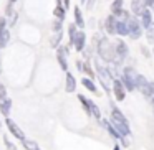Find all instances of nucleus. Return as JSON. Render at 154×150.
Listing matches in <instances>:
<instances>
[{"mask_svg":"<svg viewBox=\"0 0 154 150\" xmlns=\"http://www.w3.org/2000/svg\"><path fill=\"white\" fill-rule=\"evenodd\" d=\"M111 124H113V127L123 137L131 135V129H129V124H128V119L123 116V112H121L119 109H116V107H113V110H111Z\"/></svg>","mask_w":154,"mask_h":150,"instance_id":"obj_1","label":"nucleus"},{"mask_svg":"<svg viewBox=\"0 0 154 150\" xmlns=\"http://www.w3.org/2000/svg\"><path fill=\"white\" fill-rule=\"evenodd\" d=\"M98 54H100L101 60L108 61V63H113L116 60V51H114V45L111 43L108 38H101L98 41Z\"/></svg>","mask_w":154,"mask_h":150,"instance_id":"obj_2","label":"nucleus"},{"mask_svg":"<svg viewBox=\"0 0 154 150\" xmlns=\"http://www.w3.org/2000/svg\"><path fill=\"white\" fill-rule=\"evenodd\" d=\"M96 73H98V78H100L101 86L104 87V91H106V93H111V83H113V79H114V78L111 76V71L108 69V68L101 66L96 61Z\"/></svg>","mask_w":154,"mask_h":150,"instance_id":"obj_3","label":"nucleus"},{"mask_svg":"<svg viewBox=\"0 0 154 150\" xmlns=\"http://www.w3.org/2000/svg\"><path fill=\"white\" fill-rule=\"evenodd\" d=\"M137 74H139V73H136L134 68H124V69H123V78H121V83H123L124 89H128V91H134V89H136Z\"/></svg>","mask_w":154,"mask_h":150,"instance_id":"obj_4","label":"nucleus"},{"mask_svg":"<svg viewBox=\"0 0 154 150\" xmlns=\"http://www.w3.org/2000/svg\"><path fill=\"white\" fill-rule=\"evenodd\" d=\"M128 23V37H131V40H137L143 35V27H141L139 20L136 17H129L126 20Z\"/></svg>","mask_w":154,"mask_h":150,"instance_id":"obj_5","label":"nucleus"},{"mask_svg":"<svg viewBox=\"0 0 154 150\" xmlns=\"http://www.w3.org/2000/svg\"><path fill=\"white\" fill-rule=\"evenodd\" d=\"M114 51H116V60L113 61V63L119 64L123 60H126L128 54H129V48H128V45L124 43L123 40H118L116 45H114Z\"/></svg>","mask_w":154,"mask_h":150,"instance_id":"obj_6","label":"nucleus"},{"mask_svg":"<svg viewBox=\"0 0 154 150\" xmlns=\"http://www.w3.org/2000/svg\"><path fill=\"white\" fill-rule=\"evenodd\" d=\"M5 125H7L8 132H10L12 135L15 137V139H18V140H23V139H25L23 130H22L20 127H18V124H17V122H14V120H12L10 117H5Z\"/></svg>","mask_w":154,"mask_h":150,"instance_id":"obj_7","label":"nucleus"},{"mask_svg":"<svg viewBox=\"0 0 154 150\" xmlns=\"http://www.w3.org/2000/svg\"><path fill=\"white\" fill-rule=\"evenodd\" d=\"M71 45L75 46V50H76V51H83L85 50V46H86V35H85L83 30H78L76 31V35H75Z\"/></svg>","mask_w":154,"mask_h":150,"instance_id":"obj_8","label":"nucleus"},{"mask_svg":"<svg viewBox=\"0 0 154 150\" xmlns=\"http://www.w3.org/2000/svg\"><path fill=\"white\" fill-rule=\"evenodd\" d=\"M113 94L116 97V101H124V97H126V89H124L121 79H118V78L113 79Z\"/></svg>","mask_w":154,"mask_h":150,"instance_id":"obj_9","label":"nucleus"},{"mask_svg":"<svg viewBox=\"0 0 154 150\" xmlns=\"http://www.w3.org/2000/svg\"><path fill=\"white\" fill-rule=\"evenodd\" d=\"M101 124H103V127H106V130L109 132V135H111V137H114V139H118L119 142H123L124 145H128V140L124 139V137L121 135V134L118 132L116 129H114V127H113V124H111L109 120H101Z\"/></svg>","mask_w":154,"mask_h":150,"instance_id":"obj_10","label":"nucleus"},{"mask_svg":"<svg viewBox=\"0 0 154 150\" xmlns=\"http://www.w3.org/2000/svg\"><path fill=\"white\" fill-rule=\"evenodd\" d=\"M116 20L118 18L114 15H108L106 20H104V28L109 35H116Z\"/></svg>","mask_w":154,"mask_h":150,"instance_id":"obj_11","label":"nucleus"},{"mask_svg":"<svg viewBox=\"0 0 154 150\" xmlns=\"http://www.w3.org/2000/svg\"><path fill=\"white\" fill-rule=\"evenodd\" d=\"M131 10L136 17H139L144 10H146V4H144V0H133L131 2Z\"/></svg>","mask_w":154,"mask_h":150,"instance_id":"obj_12","label":"nucleus"},{"mask_svg":"<svg viewBox=\"0 0 154 150\" xmlns=\"http://www.w3.org/2000/svg\"><path fill=\"white\" fill-rule=\"evenodd\" d=\"M10 110H12V99L10 97H5V99L0 101V112H2V116L8 117Z\"/></svg>","mask_w":154,"mask_h":150,"instance_id":"obj_13","label":"nucleus"},{"mask_svg":"<svg viewBox=\"0 0 154 150\" xmlns=\"http://www.w3.org/2000/svg\"><path fill=\"white\" fill-rule=\"evenodd\" d=\"M75 89H76V79H75L73 74L66 71V84H65V91H66V93H75Z\"/></svg>","mask_w":154,"mask_h":150,"instance_id":"obj_14","label":"nucleus"},{"mask_svg":"<svg viewBox=\"0 0 154 150\" xmlns=\"http://www.w3.org/2000/svg\"><path fill=\"white\" fill-rule=\"evenodd\" d=\"M139 17H141V22H139V23H141V27H143V28H147L151 23H152V13H151L147 8L139 15Z\"/></svg>","mask_w":154,"mask_h":150,"instance_id":"obj_15","label":"nucleus"},{"mask_svg":"<svg viewBox=\"0 0 154 150\" xmlns=\"http://www.w3.org/2000/svg\"><path fill=\"white\" fill-rule=\"evenodd\" d=\"M73 13H75V25L78 28H85V18H83V13H81L80 7H75Z\"/></svg>","mask_w":154,"mask_h":150,"instance_id":"obj_16","label":"nucleus"},{"mask_svg":"<svg viewBox=\"0 0 154 150\" xmlns=\"http://www.w3.org/2000/svg\"><path fill=\"white\" fill-rule=\"evenodd\" d=\"M116 35H121V37H128V23L118 18L116 20Z\"/></svg>","mask_w":154,"mask_h":150,"instance_id":"obj_17","label":"nucleus"},{"mask_svg":"<svg viewBox=\"0 0 154 150\" xmlns=\"http://www.w3.org/2000/svg\"><path fill=\"white\" fill-rule=\"evenodd\" d=\"M123 5H124V0H113V4H111V13L116 18L121 13V10H123Z\"/></svg>","mask_w":154,"mask_h":150,"instance_id":"obj_18","label":"nucleus"},{"mask_svg":"<svg viewBox=\"0 0 154 150\" xmlns=\"http://www.w3.org/2000/svg\"><path fill=\"white\" fill-rule=\"evenodd\" d=\"M8 41H10V31H8L7 28H4V30H0V50L7 46V45H8Z\"/></svg>","mask_w":154,"mask_h":150,"instance_id":"obj_19","label":"nucleus"},{"mask_svg":"<svg viewBox=\"0 0 154 150\" xmlns=\"http://www.w3.org/2000/svg\"><path fill=\"white\" fill-rule=\"evenodd\" d=\"M88 107H90V114H91V116H93L94 119H98V120H100V119H101V110L98 109V106H96V104H94L93 101H90V99H88Z\"/></svg>","mask_w":154,"mask_h":150,"instance_id":"obj_20","label":"nucleus"},{"mask_svg":"<svg viewBox=\"0 0 154 150\" xmlns=\"http://www.w3.org/2000/svg\"><path fill=\"white\" fill-rule=\"evenodd\" d=\"M53 15H55V18H57V20L63 22L65 17H66V10H65L61 5H57V7H55V10H53Z\"/></svg>","mask_w":154,"mask_h":150,"instance_id":"obj_21","label":"nucleus"},{"mask_svg":"<svg viewBox=\"0 0 154 150\" xmlns=\"http://www.w3.org/2000/svg\"><path fill=\"white\" fill-rule=\"evenodd\" d=\"M81 84H83L90 93H96V86H94V83L91 81V78H83V79H81Z\"/></svg>","mask_w":154,"mask_h":150,"instance_id":"obj_22","label":"nucleus"},{"mask_svg":"<svg viewBox=\"0 0 154 150\" xmlns=\"http://www.w3.org/2000/svg\"><path fill=\"white\" fill-rule=\"evenodd\" d=\"M22 143H23L25 150H38V143L35 142V140H30V139H23V140H22Z\"/></svg>","mask_w":154,"mask_h":150,"instance_id":"obj_23","label":"nucleus"},{"mask_svg":"<svg viewBox=\"0 0 154 150\" xmlns=\"http://www.w3.org/2000/svg\"><path fill=\"white\" fill-rule=\"evenodd\" d=\"M146 38L151 45H154V23H151L149 27L146 28Z\"/></svg>","mask_w":154,"mask_h":150,"instance_id":"obj_24","label":"nucleus"},{"mask_svg":"<svg viewBox=\"0 0 154 150\" xmlns=\"http://www.w3.org/2000/svg\"><path fill=\"white\" fill-rule=\"evenodd\" d=\"M76 31H78V27H76L75 23H70V25H68V37H70V45H71V41H73L75 35H76Z\"/></svg>","mask_w":154,"mask_h":150,"instance_id":"obj_25","label":"nucleus"},{"mask_svg":"<svg viewBox=\"0 0 154 150\" xmlns=\"http://www.w3.org/2000/svg\"><path fill=\"white\" fill-rule=\"evenodd\" d=\"M60 41H61V31H57V35L51 38V46H53V48L60 46Z\"/></svg>","mask_w":154,"mask_h":150,"instance_id":"obj_26","label":"nucleus"},{"mask_svg":"<svg viewBox=\"0 0 154 150\" xmlns=\"http://www.w3.org/2000/svg\"><path fill=\"white\" fill-rule=\"evenodd\" d=\"M4 142H5V147H7V150H15V143L12 142L10 139H8V135H7V134L4 135Z\"/></svg>","mask_w":154,"mask_h":150,"instance_id":"obj_27","label":"nucleus"},{"mask_svg":"<svg viewBox=\"0 0 154 150\" xmlns=\"http://www.w3.org/2000/svg\"><path fill=\"white\" fill-rule=\"evenodd\" d=\"M81 71H85V73H86V74H88V76H90V78H93V76H94L93 69H91V68H90V64H88V63H85V64H83V69H81Z\"/></svg>","mask_w":154,"mask_h":150,"instance_id":"obj_28","label":"nucleus"},{"mask_svg":"<svg viewBox=\"0 0 154 150\" xmlns=\"http://www.w3.org/2000/svg\"><path fill=\"white\" fill-rule=\"evenodd\" d=\"M7 97V87H5L4 83H0V101Z\"/></svg>","mask_w":154,"mask_h":150,"instance_id":"obj_29","label":"nucleus"},{"mask_svg":"<svg viewBox=\"0 0 154 150\" xmlns=\"http://www.w3.org/2000/svg\"><path fill=\"white\" fill-rule=\"evenodd\" d=\"M53 31L57 33V31H61V22L60 20H55L53 22Z\"/></svg>","mask_w":154,"mask_h":150,"instance_id":"obj_30","label":"nucleus"},{"mask_svg":"<svg viewBox=\"0 0 154 150\" xmlns=\"http://www.w3.org/2000/svg\"><path fill=\"white\" fill-rule=\"evenodd\" d=\"M70 5H71L70 0H61V7H63L65 10H66V8H70Z\"/></svg>","mask_w":154,"mask_h":150,"instance_id":"obj_31","label":"nucleus"},{"mask_svg":"<svg viewBox=\"0 0 154 150\" xmlns=\"http://www.w3.org/2000/svg\"><path fill=\"white\" fill-rule=\"evenodd\" d=\"M93 5H94V0H88V2H86V8H88V10H91Z\"/></svg>","mask_w":154,"mask_h":150,"instance_id":"obj_32","label":"nucleus"},{"mask_svg":"<svg viewBox=\"0 0 154 150\" xmlns=\"http://www.w3.org/2000/svg\"><path fill=\"white\" fill-rule=\"evenodd\" d=\"M146 7H154V0H144Z\"/></svg>","mask_w":154,"mask_h":150,"instance_id":"obj_33","label":"nucleus"},{"mask_svg":"<svg viewBox=\"0 0 154 150\" xmlns=\"http://www.w3.org/2000/svg\"><path fill=\"white\" fill-rule=\"evenodd\" d=\"M76 68H78V71L83 69V61H76Z\"/></svg>","mask_w":154,"mask_h":150,"instance_id":"obj_34","label":"nucleus"},{"mask_svg":"<svg viewBox=\"0 0 154 150\" xmlns=\"http://www.w3.org/2000/svg\"><path fill=\"white\" fill-rule=\"evenodd\" d=\"M143 53H144V56H149V51H147V48H144V46H143Z\"/></svg>","mask_w":154,"mask_h":150,"instance_id":"obj_35","label":"nucleus"},{"mask_svg":"<svg viewBox=\"0 0 154 150\" xmlns=\"http://www.w3.org/2000/svg\"><path fill=\"white\" fill-rule=\"evenodd\" d=\"M0 73H2V54H0Z\"/></svg>","mask_w":154,"mask_h":150,"instance_id":"obj_36","label":"nucleus"},{"mask_svg":"<svg viewBox=\"0 0 154 150\" xmlns=\"http://www.w3.org/2000/svg\"><path fill=\"white\" fill-rule=\"evenodd\" d=\"M15 2H17V0H8V4H10V5H14Z\"/></svg>","mask_w":154,"mask_h":150,"instance_id":"obj_37","label":"nucleus"},{"mask_svg":"<svg viewBox=\"0 0 154 150\" xmlns=\"http://www.w3.org/2000/svg\"><path fill=\"white\" fill-rule=\"evenodd\" d=\"M151 102H152V110H154V96L151 97Z\"/></svg>","mask_w":154,"mask_h":150,"instance_id":"obj_38","label":"nucleus"},{"mask_svg":"<svg viewBox=\"0 0 154 150\" xmlns=\"http://www.w3.org/2000/svg\"><path fill=\"white\" fill-rule=\"evenodd\" d=\"M114 150H119V145H114Z\"/></svg>","mask_w":154,"mask_h":150,"instance_id":"obj_39","label":"nucleus"},{"mask_svg":"<svg viewBox=\"0 0 154 150\" xmlns=\"http://www.w3.org/2000/svg\"><path fill=\"white\" fill-rule=\"evenodd\" d=\"M81 2H83V4H85V2H86V0H81Z\"/></svg>","mask_w":154,"mask_h":150,"instance_id":"obj_40","label":"nucleus"},{"mask_svg":"<svg viewBox=\"0 0 154 150\" xmlns=\"http://www.w3.org/2000/svg\"><path fill=\"white\" fill-rule=\"evenodd\" d=\"M38 150H40V149H38Z\"/></svg>","mask_w":154,"mask_h":150,"instance_id":"obj_41","label":"nucleus"}]
</instances>
